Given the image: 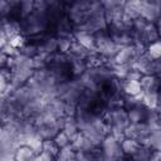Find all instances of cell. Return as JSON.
I'll return each instance as SVG.
<instances>
[{
    "label": "cell",
    "mask_w": 161,
    "mask_h": 161,
    "mask_svg": "<svg viewBox=\"0 0 161 161\" xmlns=\"http://www.w3.org/2000/svg\"><path fill=\"white\" fill-rule=\"evenodd\" d=\"M39 153H36L35 148L28 143L20 145L15 148L13 160L14 161H34Z\"/></svg>",
    "instance_id": "4"
},
{
    "label": "cell",
    "mask_w": 161,
    "mask_h": 161,
    "mask_svg": "<svg viewBox=\"0 0 161 161\" xmlns=\"http://www.w3.org/2000/svg\"><path fill=\"white\" fill-rule=\"evenodd\" d=\"M155 24H156V28H157V31H158V36H160V39H161V16L158 18V20H157Z\"/></svg>",
    "instance_id": "8"
},
{
    "label": "cell",
    "mask_w": 161,
    "mask_h": 161,
    "mask_svg": "<svg viewBox=\"0 0 161 161\" xmlns=\"http://www.w3.org/2000/svg\"><path fill=\"white\" fill-rule=\"evenodd\" d=\"M73 161H77V160H73Z\"/></svg>",
    "instance_id": "9"
},
{
    "label": "cell",
    "mask_w": 161,
    "mask_h": 161,
    "mask_svg": "<svg viewBox=\"0 0 161 161\" xmlns=\"http://www.w3.org/2000/svg\"><path fill=\"white\" fill-rule=\"evenodd\" d=\"M54 142L58 145V147L60 148V150H63V148H65V147H68V146H70L72 145V140H70V137L63 131V130H60L55 136H54Z\"/></svg>",
    "instance_id": "7"
},
{
    "label": "cell",
    "mask_w": 161,
    "mask_h": 161,
    "mask_svg": "<svg viewBox=\"0 0 161 161\" xmlns=\"http://www.w3.org/2000/svg\"><path fill=\"white\" fill-rule=\"evenodd\" d=\"M142 94H160L161 79L155 74H143L140 79Z\"/></svg>",
    "instance_id": "3"
},
{
    "label": "cell",
    "mask_w": 161,
    "mask_h": 161,
    "mask_svg": "<svg viewBox=\"0 0 161 161\" xmlns=\"http://www.w3.org/2000/svg\"><path fill=\"white\" fill-rule=\"evenodd\" d=\"M140 18L156 23L161 16V1H137Z\"/></svg>",
    "instance_id": "2"
},
{
    "label": "cell",
    "mask_w": 161,
    "mask_h": 161,
    "mask_svg": "<svg viewBox=\"0 0 161 161\" xmlns=\"http://www.w3.org/2000/svg\"><path fill=\"white\" fill-rule=\"evenodd\" d=\"M146 54H147L153 62L160 60V59H161V39H158V40H156V42L148 44V45L146 47Z\"/></svg>",
    "instance_id": "6"
},
{
    "label": "cell",
    "mask_w": 161,
    "mask_h": 161,
    "mask_svg": "<svg viewBox=\"0 0 161 161\" xmlns=\"http://www.w3.org/2000/svg\"><path fill=\"white\" fill-rule=\"evenodd\" d=\"M94 36H96L94 52H97L106 62L107 60H113L114 55L119 50V47L112 40V38L109 36L108 30L107 29L101 30L97 34H94Z\"/></svg>",
    "instance_id": "1"
},
{
    "label": "cell",
    "mask_w": 161,
    "mask_h": 161,
    "mask_svg": "<svg viewBox=\"0 0 161 161\" xmlns=\"http://www.w3.org/2000/svg\"><path fill=\"white\" fill-rule=\"evenodd\" d=\"M142 143H140L138 141L133 140V138H130V137H123L121 140V148H122V152L125 156L127 157H131L141 146Z\"/></svg>",
    "instance_id": "5"
}]
</instances>
